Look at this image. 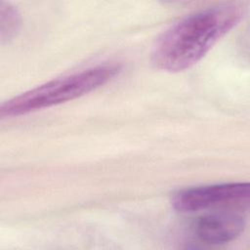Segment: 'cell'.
Wrapping results in <instances>:
<instances>
[{
  "label": "cell",
  "mask_w": 250,
  "mask_h": 250,
  "mask_svg": "<svg viewBox=\"0 0 250 250\" xmlns=\"http://www.w3.org/2000/svg\"><path fill=\"white\" fill-rule=\"evenodd\" d=\"M245 14L246 8L241 4H224L194 12L179 20L153 45V66L167 72L190 68L235 27Z\"/></svg>",
  "instance_id": "6da1fadb"
},
{
  "label": "cell",
  "mask_w": 250,
  "mask_h": 250,
  "mask_svg": "<svg viewBox=\"0 0 250 250\" xmlns=\"http://www.w3.org/2000/svg\"><path fill=\"white\" fill-rule=\"evenodd\" d=\"M120 71L118 63H102L50 80L4 102L0 116L19 117L75 100L111 81Z\"/></svg>",
  "instance_id": "7a4b0ae2"
},
{
  "label": "cell",
  "mask_w": 250,
  "mask_h": 250,
  "mask_svg": "<svg viewBox=\"0 0 250 250\" xmlns=\"http://www.w3.org/2000/svg\"><path fill=\"white\" fill-rule=\"evenodd\" d=\"M248 183H229L194 187L173 194L171 204L180 213H196L214 208L242 207L249 201Z\"/></svg>",
  "instance_id": "3957f363"
},
{
  "label": "cell",
  "mask_w": 250,
  "mask_h": 250,
  "mask_svg": "<svg viewBox=\"0 0 250 250\" xmlns=\"http://www.w3.org/2000/svg\"><path fill=\"white\" fill-rule=\"evenodd\" d=\"M246 217L239 210L222 209L200 216L193 224L196 238L209 245H219L237 238L244 230Z\"/></svg>",
  "instance_id": "277c9868"
},
{
  "label": "cell",
  "mask_w": 250,
  "mask_h": 250,
  "mask_svg": "<svg viewBox=\"0 0 250 250\" xmlns=\"http://www.w3.org/2000/svg\"><path fill=\"white\" fill-rule=\"evenodd\" d=\"M20 15L17 9L9 3H0V38L2 42L15 37L20 27Z\"/></svg>",
  "instance_id": "5b68a950"
}]
</instances>
